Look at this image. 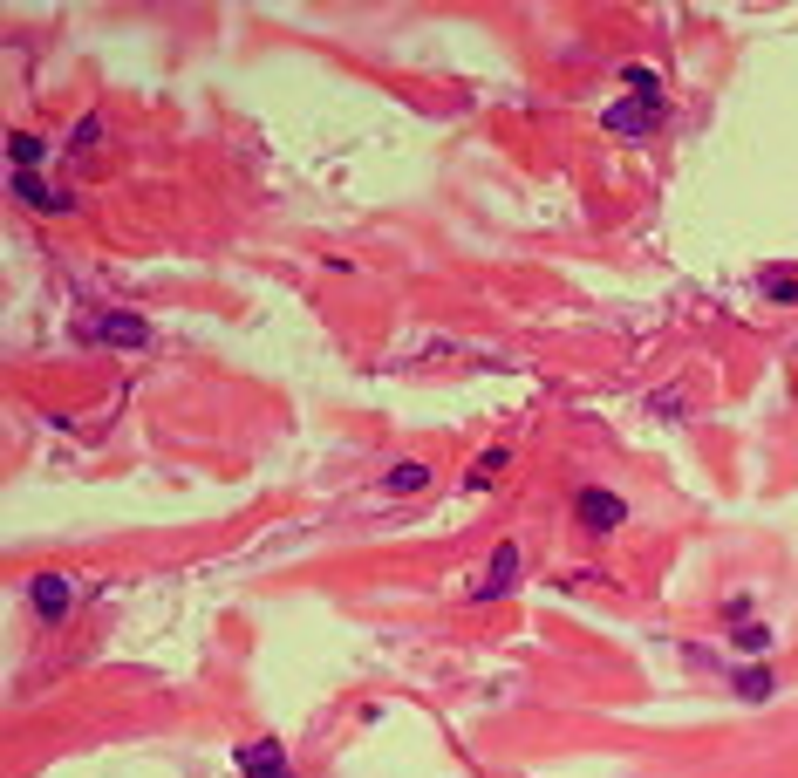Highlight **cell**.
Segmentation results:
<instances>
[{
	"label": "cell",
	"mask_w": 798,
	"mask_h": 778,
	"mask_svg": "<svg viewBox=\"0 0 798 778\" xmlns=\"http://www.w3.org/2000/svg\"><path fill=\"white\" fill-rule=\"evenodd\" d=\"M82 335H89V342H103V349H151V321H144V314H123V308H110V314H96V321H89V328H82Z\"/></svg>",
	"instance_id": "1"
},
{
	"label": "cell",
	"mask_w": 798,
	"mask_h": 778,
	"mask_svg": "<svg viewBox=\"0 0 798 778\" xmlns=\"http://www.w3.org/2000/svg\"><path fill=\"white\" fill-rule=\"evenodd\" d=\"M573 519H580L587 533H614V526L628 519V499H621V492H601V485H587V492H573Z\"/></svg>",
	"instance_id": "2"
},
{
	"label": "cell",
	"mask_w": 798,
	"mask_h": 778,
	"mask_svg": "<svg viewBox=\"0 0 798 778\" xmlns=\"http://www.w3.org/2000/svg\"><path fill=\"white\" fill-rule=\"evenodd\" d=\"M512 587H519V546L505 540V546H492L485 574H478V581L464 587V594H471V601H498V594H512Z\"/></svg>",
	"instance_id": "3"
},
{
	"label": "cell",
	"mask_w": 798,
	"mask_h": 778,
	"mask_svg": "<svg viewBox=\"0 0 798 778\" xmlns=\"http://www.w3.org/2000/svg\"><path fill=\"white\" fill-rule=\"evenodd\" d=\"M28 601H35L41 622H62V615L76 608V581H69V574H35V581H28Z\"/></svg>",
	"instance_id": "4"
},
{
	"label": "cell",
	"mask_w": 798,
	"mask_h": 778,
	"mask_svg": "<svg viewBox=\"0 0 798 778\" xmlns=\"http://www.w3.org/2000/svg\"><path fill=\"white\" fill-rule=\"evenodd\" d=\"M614 137H648L655 123H662V103H642V96H628V103H608V117H601Z\"/></svg>",
	"instance_id": "5"
},
{
	"label": "cell",
	"mask_w": 798,
	"mask_h": 778,
	"mask_svg": "<svg viewBox=\"0 0 798 778\" xmlns=\"http://www.w3.org/2000/svg\"><path fill=\"white\" fill-rule=\"evenodd\" d=\"M7 185H14V198H28L35 212H69V205H76L69 192H55L41 171H7Z\"/></svg>",
	"instance_id": "6"
},
{
	"label": "cell",
	"mask_w": 798,
	"mask_h": 778,
	"mask_svg": "<svg viewBox=\"0 0 798 778\" xmlns=\"http://www.w3.org/2000/svg\"><path fill=\"white\" fill-rule=\"evenodd\" d=\"M730 690H737L744 703H771V697H778V676H771L764 662H744V669L730 676Z\"/></svg>",
	"instance_id": "7"
},
{
	"label": "cell",
	"mask_w": 798,
	"mask_h": 778,
	"mask_svg": "<svg viewBox=\"0 0 798 778\" xmlns=\"http://www.w3.org/2000/svg\"><path fill=\"white\" fill-rule=\"evenodd\" d=\"M423 485H430V465H417V458H410V465H389V471H382V492H389V499H417Z\"/></svg>",
	"instance_id": "8"
},
{
	"label": "cell",
	"mask_w": 798,
	"mask_h": 778,
	"mask_svg": "<svg viewBox=\"0 0 798 778\" xmlns=\"http://www.w3.org/2000/svg\"><path fill=\"white\" fill-rule=\"evenodd\" d=\"M266 765H287V744H280V738H253V744H239V772H246V778L266 772Z\"/></svg>",
	"instance_id": "9"
},
{
	"label": "cell",
	"mask_w": 798,
	"mask_h": 778,
	"mask_svg": "<svg viewBox=\"0 0 798 778\" xmlns=\"http://www.w3.org/2000/svg\"><path fill=\"white\" fill-rule=\"evenodd\" d=\"M35 164H41V137L14 130V137H7V171H35Z\"/></svg>",
	"instance_id": "10"
},
{
	"label": "cell",
	"mask_w": 798,
	"mask_h": 778,
	"mask_svg": "<svg viewBox=\"0 0 798 778\" xmlns=\"http://www.w3.org/2000/svg\"><path fill=\"white\" fill-rule=\"evenodd\" d=\"M758 287L771 294V301H785V308H798V273H778V267H764L758 273Z\"/></svg>",
	"instance_id": "11"
},
{
	"label": "cell",
	"mask_w": 798,
	"mask_h": 778,
	"mask_svg": "<svg viewBox=\"0 0 798 778\" xmlns=\"http://www.w3.org/2000/svg\"><path fill=\"white\" fill-rule=\"evenodd\" d=\"M730 642H737L744 656H764V649H771V622H737V628H730Z\"/></svg>",
	"instance_id": "12"
},
{
	"label": "cell",
	"mask_w": 798,
	"mask_h": 778,
	"mask_svg": "<svg viewBox=\"0 0 798 778\" xmlns=\"http://www.w3.org/2000/svg\"><path fill=\"white\" fill-rule=\"evenodd\" d=\"M498 471H505V444H492V451H478V465H471V492H485Z\"/></svg>",
	"instance_id": "13"
},
{
	"label": "cell",
	"mask_w": 798,
	"mask_h": 778,
	"mask_svg": "<svg viewBox=\"0 0 798 778\" xmlns=\"http://www.w3.org/2000/svg\"><path fill=\"white\" fill-rule=\"evenodd\" d=\"M621 76H628V89H635L642 103H662V82H655V69H648V62H635V69H621Z\"/></svg>",
	"instance_id": "14"
},
{
	"label": "cell",
	"mask_w": 798,
	"mask_h": 778,
	"mask_svg": "<svg viewBox=\"0 0 798 778\" xmlns=\"http://www.w3.org/2000/svg\"><path fill=\"white\" fill-rule=\"evenodd\" d=\"M69 144H76V151H96V144H103V117H82Z\"/></svg>",
	"instance_id": "15"
},
{
	"label": "cell",
	"mask_w": 798,
	"mask_h": 778,
	"mask_svg": "<svg viewBox=\"0 0 798 778\" xmlns=\"http://www.w3.org/2000/svg\"><path fill=\"white\" fill-rule=\"evenodd\" d=\"M655 417H683V389H655Z\"/></svg>",
	"instance_id": "16"
},
{
	"label": "cell",
	"mask_w": 798,
	"mask_h": 778,
	"mask_svg": "<svg viewBox=\"0 0 798 778\" xmlns=\"http://www.w3.org/2000/svg\"><path fill=\"white\" fill-rule=\"evenodd\" d=\"M253 778H287V765H266V772H253Z\"/></svg>",
	"instance_id": "17"
}]
</instances>
